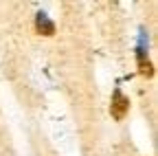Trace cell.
<instances>
[{
	"label": "cell",
	"mask_w": 158,
	"mask_h": 156,
	"mask_svg": "<svg viewBox=\"0 0 158 156\" xmlns=\"http://www.w3.org/2000/svg\"><path fill=\"white\" fill-rule=\"evenodd\" d=\"M130 112V99L123 95L121 88H114L112 92V101H110V114L114 121H123Z\"/></svg>",
	"instance_id": "6da1fadb"
},
{
	"label": "cell",
	"mask_w": 158,
	"mask_h": 156,
	"mask_svg": "<svg viewBox=\"0 0 158 156\" xmlns=\"http://www.w3.org/2000/svg\"><path fill=\"white\" fill-rule=\"evenodd\" d=\"M35 31L40 35H46V37L55 35V22L48 18V13H44V11L35 13Z\"/></svg>",
	"instance_id": "7a4b0ae2"
},
{
	"label": "cell",
	"mask_w": 158,
	"mask_h": 156,
	"mask_svg": "<svg viewBox=\"0 0 158 156\" xmlns=\"http://www.w3.org/2000/svg\"><path fill=\"white\" fill-rule=\"evenodd\" d=\"M136 60H138V70H141L143 77H154V66H152V62L147 60V53L136 51Z\"/></svg>",
	"instance_id": "3957f363"
}]
</instances>
